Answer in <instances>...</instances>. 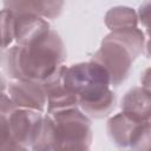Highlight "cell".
I'll use <instances>...</instances> for the list:
<instances>
[{"mask_svg": "<svg viewBox=\"0 0 151 151\" xmlns=\"http://www.w3.org/2000/svg\"><path fill=\"white\" fill-rule=\"evenodd\" d=\"M140 84L143 87L151 92V66L145 68L140 74Z\"/></svg>", "mask_w": 151, "mask_h": 151, "instance_id": "cell-17", "label": "cell"}, {"mask_svg": "<svg viewBox=\"0 0 151 151\" xmlns=\"http://www.w3.org/2000/svg\"><path fill=\"white\" fill-rule=\"evenodd\" d=\"M65 71L66 66L61 65L48 78L41 81L47 94V113L79 107V98L64 84Z\"/></svg>", "mask_w": 151, "mask_h": 151, "instance_id": "cell-7", "label": "cell"}, {"mask_svg": "<svg viewBox=\"0 0 151 151\" xmlns=\"http://www.w3.org/2000/svg\"><path fill=\"white\" fill-rule=\"evenodd\" d=\"M46 19L34 14H15L14 41L18 45L32 44L51 31Z\"/></svg>", "mask_w": 151, "mask_h": 151, "instance_id": "cell-9", "label": "cell"}, {"mask_svg": "<svg viewBox=\"0 0 151 151\" xmlns=\"http://www.w3.org/2000/svg\"><path fill=\"white\" fill-rule=\"evenodd\" d=\"M7 94L18 107L33 109L44 112L47 105V94L42 83L12 79L7 84Z\"/></svg>", "mask_w": 151, "mask_h": 151, "instance_id": "cell-6", "label": "cell"}, {"mask_svg": "<svg viewBox=\"0 0 151 151\" xmlns=\"http://www.w3.org/2000/svg\"><path fill=\"white\" fill-rule=\"evenodd\" d=\"M138 13L127 6H114L110 8L104 17L105 26L111 32L136 28L138 27Z\"/></svg>", "mask_w": 151, "mask_h": 151, "instance_id": "cell-12", "label": "cell"}, {"mask_svg": "<svg viewBox=\"0 0 151 151\" xmlns=\"http://www.w3.org/2000/svg\"><path fill=\"white\" fill-rule=\"evenodd\" d=\"M32 150L35 151H52L58 150L57 133L54 122L51 114H45L39 127L38 134L35 137L34 143L32 144Z\"/></svg>", "mask_w": 151, "mask_h": 151, "instance_id": "cell-13", "label": "cell"}, {"mask_svg": "<svg viewBox=\"0 0 151 151\" xmlns=\"http://www.w3.org/2000/svg\"><path fill=\"white\" fill-rule=\"evenodd\" d=\"M0 119V149L27 150L32 147L42 122V112L18 107L2 91Z\"/></svg>", "mask_w": 151, "mask_h": 151, "instance_id": "cell-4", "label": "cell"}, {"mask_svg": "<svg viewBox=\"0 0 151 151\" xmlns=\"http://www.w3.org/2000/svg\"><path fill=\"white\" fill-rule=\"evenodd\" d=\"M137 13H138L139 22L145 28L147 37H150L151 35V0L142 4Z\"/></svg>", "mask_w": 151, "mask_h": 151, "instance_id": "cell-16", "label": "cell"}, {"mask_svg": "<svg viewBox=\"0 0 151 151\" xmlns=\"http://www.w3.org/2000/svg\"><path fill=\"white\" fill-rule=\"evenodd\" d=\"M120 110L138 120H150L151 92L143 86L130 88L120 100Z\"/></svg>", "mask_w": 151, "mask_h": 151, "instance_id": "cell-11", "label": "cell"}, {"mask_svg": "<svg viewBox=\"0 0 151 151\" xmlns=\"http://www.w3.org/2000/svg\"><path fill=\"white\" fill-rule=\"evenodd\" d=\"M52 116L58 150H88L92 144V125L90 117L80 107H72L53 113Z\"/></svg>", "mask_w": 151, "mask_h": 151, "instance_id": "cell-5", "label": "cell"}, {"mask_svg": "<svg viewBox=\"0 0 151 151\" xmlns=\"http://www.w3.org/2000/svg\"><path fill=\"white\" fill-rule=\"evenodd\" d=\"M143 122L145 120H138L122 111L109 118L106 123L107 136L118 147H130V143Z\"/></svg>", "mask_w": 151, "mask_h": 151, "instance_id": "cell-10", "label": "cell"}, {"mask_svg": "<svg viewBox=\"0 0 151 151\" xmlns=\"http://www.w3.org/2000/svg\"><path fill=\"white\" fill-rule=\"evenodd\" d=\"M64 84L77 94L80 110L91 118H104L116 109L117 97L110 88V74L101 64L92 59L66 67Z\"/></svg>", "mask_w": 151, "mask_h": 151, "instance_id": "cell-2", "label": "cell"}, {"mask_svg": "<svg viewBox=\"0 0 151 151\" xmlns=\"http://www.w3.org/2000/svg\"><path fill=\"white\" fill-rule=\"evenodd\" d=\"M144 47L145 35L138 27L112 31L105 35L99 50L91 59L107 70L111 85L117 87L129 78L132 64Z\"/></svg>", "mask_w": 151, "mask_h": 151, "instance_id": "cell-3", "label": "cell"}, {"mask_svg": "<svg viewBox=\"0 0 151 151\" xmlns=\"http://www.w3.org/2000/svg\"><path fill=\"white\" fill-rule=\"evenodd\" d=\"M66 55L61 37L51 29L32 44H15L2 50V66L11 79L41 83L64 65Z\"/></svg>", "mask_w": 151, "mask_h": 151, "instance_id": "cell-1", "label": "cell"}, {"mask_svg": "<svg viewBox=\"0 0 151 151\" xmlns=\"http://www.w3.org/2000/svg\"><path fill=\"white\" fill-rule=\"evenodd\" d=\"M65 0H2L4 8L14 14H34L44 19H57L64 8Z\"/></svg>", "mask_w": 151, "mask_h": 151, "instance_id": "cell-8", "label": "cell"}, {"mask_svg": "<svg viewBox=\"0 0 151 151\" xmlns=\"http://www.w3.org/2000/svg\"><path fill=\"white\" fill-rule=\"evenodd\" d=\"M14 19L15 14L4 8L1 11V37H2V50L8 48L12 46L14 41Z\"/></svg>", "mask_w": 151, "mask_h": 151, "instance_id": "cell-15", "label": "cell"}, {"mask_svg": "<svg viewBox=\"0 0 151 151\" xmlns=\"http://www.w3.org/2000/svg\"><path fill=\"white\" fill-rule=\"evenodd\" d=\"M130 149L151 151V119L139 125L130 143Z\"/></svg>", "mask_w": 151, "mask_h": 151, "instance_id": "cell-14", "label": "cell"}]
</instances>
